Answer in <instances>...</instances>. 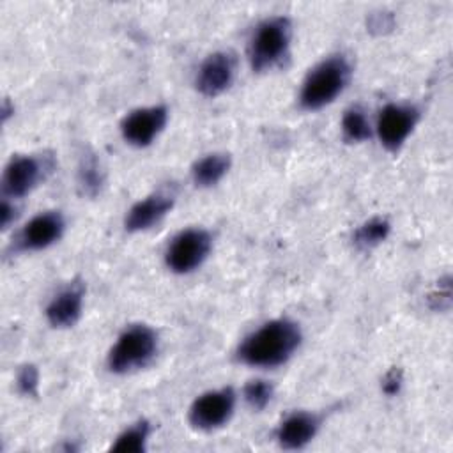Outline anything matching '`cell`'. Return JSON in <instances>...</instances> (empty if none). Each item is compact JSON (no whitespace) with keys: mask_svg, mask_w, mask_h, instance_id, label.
<instances>
[{"mask_svg":"<svg viewBox=\"0 0 453 453\" xmlns=\"http://www.w3.org/2000/svg\"><path fill=\"white\" fill-rule=\"evenodd\" d=\"M39 384V373L34 365H23L18 372V389L23 395H35Z\"/></svg>","mask_w":453,"mask_h":453,"instance_id":"cell-21","label":"cell"},{"mask_svg":"<svg viewBox=\"0 0 453 453\" xmlns=\"http://www.w3.org/2000/svg\"><path fill=\"white\" fill-rule=\"evenodd\" d=\"M83 283L73 281L65 288H62L48 304L46 317L53 327H69L73 326L80 315L83 306Z\"/></svg>","mask_w":453,"mask_h":453,"instance_id":"cell-12","label":"cell"},{"mask_svg":"<svg viewBox=\"0 0 453 453\" xmlns=\"http://www.w3.org/2000/svg\"><path fill=\"white\" fill-rule=\"evenodd\" d=\"M350 65L345 57L334 55L317 64L306 76L299 103L304 110H319L329 104L347 85Z\"/></svg>","mask_w":453,"mask_h":453,"instance_id":"cell-2","label":"cell"},{"mask_svg":"<svg viewBox=\"0 0 453 453\" xmlns=\"http://www.w3.org/2000/svg\"><path fill=\"white\" fill-rule=\"evenodd\" d=\"M166 108L165 106H147V108H138L131 111L124 120H122V136L126 142L136 147H145L149 145L159 131L166 124Z\"/></svg>","mask_w":453,"mask_h":453,"instance_id":"cell-8","label":"cell"},{"mask_svg":"<svg viewBox=\"0 0 453 453\" xmlns=\"http://www.w3.org/2000/svg\"><path fill=\"white\" fill-rule=\"evenodd\" d=\"M400 386H402V372L396 370V368L389 370V372L386 373L384 380H382V389H384V393L395 395V393H398Z\"/></svg>","mask_w":453,"mask_h":453,"instance_id":"cell-22","label":"cell"},{"mask_svg":"<svg viewBox=\"0 0 453 453\" xmlns=\"http://www.w3.org/2000/svg\"><path fill=\"white\" fill-rule=\"evenodd\" d=\"M44 165L37 157L18 156L9 161L4 172V193L9 196L27 195L42 177Z\"/></svg>","mask_w":453,"mask_h":453,"instance_id":"cell-11","label":"cell"},{"mask_svg":"<svg viewBox=\"0 0 453 453\" xmlns=\"http://www.w3.org/2000/svg\"><path fill=\"white\" fill-rule=\"evenodd\" d=\"M419 111L411 104H388L379 115L377 131L382 145L396 150L416 126Z\"/></svg>","mask_w":453,"mask_h":453,"instance_id":"cell-7","label":"cell"},{"mask_svg":"<svg viewBox=\"0 0 453 453\" xmlns=\"http://www.w3.org/2000/svg\"><path fill=\"white\" fill-rule=\"evenodd\" d=\"M301 343L297 324L288 319H276L244 338L237 356L250 366H278L285 363Z\"/></svg>","mask_w":453,"mask_h":453,"instance_id":"cell-1","label":"cell"},{"mask_svg":"<svg viewBox=\"0 0 453 453\" xmlns=\"http://www.w3.org/2000/svg\"><path fill=\"white\" fill-rule=\"evenodd\" d=\"M342 131L349 142H365L370 138V124L365 111L357 106L347 110L342 119Z\"/></svg>","mask_w":453,"mask_h":453,"instance_id":"cell-19","label":"cell"},{"mask_svg":"<svg viewBox=\"0 0 453 453\" xmlns=\"http://www.w3.org/2000/svg\"><path fill=\"white\" fill-rule=\"evenodd\" d=\"M234 69H235V64L230 53L218 51L209 55L198 69L196 88L209 97L221 94L232 83Z\"/></svg>","mask_w":453,"mask_h":453,"instance_id":"cell-9","label":"cell"},{"mask_svg":"<svg viewBox=\"0 0 453 453\" xmlns=\"http://www.w3.org/2000/svg\"><path fill=\"white\" fill-rule=\"evenodd\" d=\"M319 430V418L310 412H294L280 425L276 439L285 449H299L306 446Z\"/></svg>","mask_w":453,"mask_h":453,"instance_id":"cell-14","label":"cell"},{"mask_svg":"<svg viewBox=\"0 0 453 453\" xmlns=\"http://www.w3.org/2000/svg\"><path fill=\"white\" fill-rule=\"evenodd\" d=\"M103 182V175H101V168L97 159L94 157V154L87 152L80 157V165H78V186L80 189L88 195V196H96L99 188Z\"/></svg>","mask_w":453,"mask_h":453,"instance_id":"cell-17","label":"cell"},{"mask_svg":"<svg viewBox=\"0 0 453 453\" xmlns=\"http://www.w3.org/2000/svg\"><path fill=\"white\" fill-rule=\"evenodd\" d=\"M173 207V196L168 193H156L147 196L145 200L136 202L127 216H126V228L129 232H138L150 228L157 223L170 209Z\"/></svg>","mask_w":453,"mask_h":453,"instance_id":"cell-13","label":"cell"},{"mask_svg":"<svg viewBox=\"0 0 453 453\" xmlns=\"http://www.w3.org/2000/svg\"><path fill=\"white\" fill-rule=\"evenodd\" d=\"M271 396H273V386L267 380L257 379V380H250L244 386V398L248 405L257 411L264 409L269 403Z\"/></svg>","mask_w":453,"mask_h":453,"instance_id":"cell-20","label":"cell"},{"mask_svg":"<svg viewBox=\"0 0 453 453\" xmlns=\"http://www.w3.org/2000/svg\"><path fill=\"white\" fill-rule=\"evenodd\" d=\"M388 234H389V223L384 218H372L356 230L354 242L357 248L368 250L377 246L380 241H384Z\"/></svg>","mask_w":453,"mask_h":453,"instance_id":"cell-18","label":"cell"},{"mask_svg":"<svg viewBox=\"0 0 453 453\" xmlns=\"http://www.w3.org/2000/svg\"><path fill=\"white\" fill-rule=\"evenodd\" d=\"M64 232V218L57 211L41 212L32 218L18 237L19 250H42L55 242Z\"/></svg>","mask_w":453,"mask_h":453,"instance_id":"cell-10","label":"cell"},{"mask_svg":"<svg viewBox=\"0 0 453 453\" xmlns=\"http://www.w3.org/2000/svg\"><path fill=\"white\" fill-rule=\"evenodd\" d=\"M228 166L230 157L226 154H209L193 165L191 175L196 186H212L226 173Z\"/></svg>","mask_w":453,"mask_h":453,"instance_id":"cell-15","label":"cell"},{"mask_svg":"<svg viewBox=\"0 0 453 453\" xmlns=\"http://www.w3.org/2000/svg\"><path fill=\"white\" fill-rule=\"evenodd\" d=\"M12 219H14V205H11L7 200H4V202H2V207H0V221H2V226L7 228Z\"/></svg>","mask_w":453,"mask_h":453,"instance_id":"cell-23","label":"cell"},{"mask_svg":"<svg viewBox=\"0 0 453 453\" xmlns=\"http://www.w3.org/2000/svg\"><path fill=\"white\" fill-rule=\"evenodd\" d=\"M149 423L147 421H138L136 425L129 426L124 430L117 441L111 444V451H120V453H142L145 451V444L149 439Z\"/></svg>","mask_w":453,"mask_h":453,"instance_id":"cell-16","label":"cell"},{"mask_svg":"<svg viewBox=\"0 0 453 453\" xmlns=\"http://www.w3.org/2000/svg\"><path fill=\"white\" fill-rule=\"evenodd\" d=\"M211 251V235L202 228H188L173 237L166 250V265L179 274L196 269Z\"/></svg>","mask_w":453,"mask_h":453,"instance_id":"cell-5","label":"cell"},{"mask_svg":"<svg viewBox=\"0 0 453 453\" xmlns=\"http://www.w3.org/2000/svg\"><path fill=\"white\" fill-rule=\"evenodd\" d=\"M290 42V21L274 16L262 21L250 42V62L255 71L273 67L285 55Z\"/></svg>","mask_w":453,"mask_h":453,"instance_id":"cell-4","label":"cell"},{"mask_svg":"<svg viewBox=\"0 0 453 453\" xmlns=\"http://www.w3.org/2000/svg\"><path fill=\"white\" fill-rule=\"evenodd\" d=\"M157 336L149 326H131L126 329L108 354V366L115 373H127L145 366L156 354Z\"/></svg>","mask_w":453,"mask_h":453,"instance_id":"cell-3","label":"cell"},{"mask_svg":"<svg viewBox=\"0 0 453 453\" xmlns=\"http://www.w3.org/2000/svg\"><path fill=\"white\" fill-rule=\"evenodd\" d=\"M235 405V393L232 388L203 393L189 409V421L200 430H212L225 425Z\"/></svg>","mask_w":453,"mask_h":453,"instance_id":"cell-6","label":"cell"}]
</instances>
